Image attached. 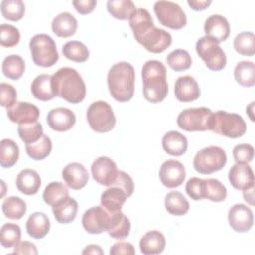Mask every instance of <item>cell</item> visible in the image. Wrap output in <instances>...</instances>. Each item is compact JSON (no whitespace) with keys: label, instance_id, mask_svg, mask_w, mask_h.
I'll return each mask as SVG.
<instances>
[{"label":"cell","instance_id":"1","mask_svg":"<svg viewBox=\"0 0 255 255\" xmlns=\"http://www.w3.org/2000/svg\"><path fill=\"white\" fill-rule=\"evenodd\" d=\"M107 81L110 94L116 101L125 103L133 97L135 71L128 62H119L112 66Z\"/></svg>","mask_w":255,"mask_h":255},{"label":"cell","instance_id":"39","mask_svg":"<svg viewBox=\"0 0 255 255\" xmlns=\"http://www.w3.org/2000/svg\"><path fill=\"white\" fill-rule=\"evenodd\" d=\"M62 53L65 58L77 63L86 62L90 56L87 46L80 41L67 42L62 48Z\"/></svg>","mask_w":255,"mask_h":255},{"label":"cell","instance_id":"10","mask_svg":"<svg viewBox=\"0 0 255 255\" xmlns=\"http://www.w3.org/2000/svg\"><path fill=\"white\" fill-rule=\"evenodd\" d=\"M212 111L206 107L188 108L180 112L177 117V126L186 131L208 130V122Z\"/></svg>","mask_w":255,"mask_h":255},{"label":"cell","instance_id":"30","mask_svg":"<svg viewBox=\"0 0 255 255\" xmlns=\"http://www.w3.org/2000/svg\"><path fill=\"white\" fill-rule=\"evenodd\" d=\"M133 37L137 41L149 28L154 26L150 13L143 8L136 9L128 19Z\"/></svg>","mask_w":255,"mask_h":255},{"label":"cell","instance_id":"51","mask_svg":"<svg viewBox=\"0 0 255 255\" xmlns=\"http://www.w3.org/2000/svg\"><path fill=\"white\" fill-rule=\"evenodd\" d=\"M112 186H118L123 189L128 197L131 196L134 190V183L132 178L123 170L118 171V175Z\"/></svg>","mask_w":255,"mask_h":255},{"label":"cell","instance_id":"15","mask_svg":"<svg viewBox=\"0 0 255 255\" xmlns=\"http://www.w3.org/2000/svg\"><path fill=\"white\" fill-rule=\"evenodd\" d=\"M253 212L245 204L236 203L228 211V222L236 232H247L253 226Z\"/></svg>","mask_w":255,"mask_h":255},{"label":"cell","instance_id":"47","mask_svg":"<svg viewBox=\"0 0 255 255\" xmlns=\"http://www.w3.org/2000/svg\"><path fill=\"white\" fill-rule=\"evenodd\" d=\"M19 29L9 24H1L0 26V44L3 47L11 48L16 46L20 41Z\"/></svg>","mask_w":255,"mask_h":255},{"label":"cell","instance_id":"4","mask_svg":"<svg viewBox=\"0 0 255 255\" xmlns=\"http://www.w3.org/2000/svg\"><path fill=\"white\" fill-rule=\"evenodd\" d=\"M208 130L222 136L237 138L246 132V124L238 114L217 111L212 113L209 119Z\"/></svg>","mask_w":255,"mask_h":255},{"label":"cell","instance_id":"23","mask_svg":"<svg viewBox=\"0 0 255 255\" xmlns=\"http://www.w3.org/2000/svg\"><path fill=\"white\" fill-rule=\"evenodd\" d=\"M32 95L40 101H49L57 97L53 84V77L48 74L37 76L31 84Z\"/></svg>","mask_w":255,"mask_h":255},{"label":"cell","instance_id":"2","mask_svg":"<svg viewBox=\"0 0 255 255\" xmlns=\"http://www.w3.org/2000/svg\"><path fill=\"white\" fill-rule=\"evenodd\" d=\"M141 77L145 100L150 103L163 101L168 93L165 66L157 60H149L142 66Z\"/></svg>","mask_w":255,"mask_h":255},{"label":"cell","instance_id":"25","mask_svg":"<svg viewBox=\"0 0 255 255\" xmlns=\"http://www.w3.org/2000/svg\"><path fill=\"white\" fill-rule=\"evenodd\" d=\"M164 151L172 156H180L187 150V138L176 130L167 131L161 140Z\"/></svg>","mask_w":255,"mask_h":255},{"label":"cell","instance_id":"34","mask_svg":"<svg viewBox=\"0 0 255 255\" xmlns=\"http://www.w3.org/2000/svg\"><path fill=\"white\" fill-rule=\"evenodd\" d=\"M235 81L242 87H253L255 85V65L251 61H241L234 68Z\"/></svg>","mask_w":255,"mask_h":255},{"label":"cell","instance_id":"7","mask_svg":"<svg viewBox=\"0 0 255 255\" xmlns=\"http://www.w3.org/2000/svg\"><path fill=\"white\" fill-rule=\"evenodd\" d=\"M87 121L93 130L104 133L112 130L116 125V117L112 107L104 101H96L87 111Z\"/></svg>","mask_w":255,"mask_h":255},{"label":"cell","instance_id":"54","mask_svg":"<svg viewBox=\"0 0 255 255\" xmlns=\"http://www.w3.org/2000/svg\"><path fill=\"white\" fill-rule=\"evenodd\" d=\"M13 254H30L37 255L38 250L36 245L30 241H20L18 244L14 246Z\"/></svg>","mask_w":255,"mask_h":255},{"label":"cell","instance_id":"29","mask_svg":"<svg viewBox=\"0 0 255 255\" xmlns=\"http://www.w3.org/2000/svg\"><path fill=\"white\" fill-rule=\"evenodd\" d=\"M130 231V221L122 210L110 213V223L107 232L112 238L125 239Z\"/></svg>","mask_w":255,"mask_h":255},{"label":"cell","instance_id":"43","mask_svg":"<svg viewBox=\"0 0 255 255\" xmlns=\"http://www.w3.org/2000/svg\"><path fill=\"white\" fill-rule=\"evenodd\" d=\"M233 47L235 51L242 55L251 57L255 53V36L252 32H241L233 41Z\"/></svg>","mask_w":255,"mask_h":255},{"label":"cell","instance_id":"18","mask_svg":"<svg viewBox=\"0 0 255 255\" xmlns=\"http://www.w3.org/2000/svg\"><path fill=\"white\" fill-rule=\"evenodd\" d=\"M62 177L68 187L79 190L86 186L89 180V173L86 167L79 162H71L62 170Z\"/></svg>","mask_w":255,"mask_h":255},{"label":"cell","instance_id":"57","mask_svg":"<svg viewBox=\"0 0 255 255\" xmlns=\"http://www.w3.org/2000/svg\"><path fill=\"white\" fill-rule=\"evenodd\" d=\"M104 251L99 245L90 244L86 246V248L82 251V254H103Z\"/></svg>","mask_w":255,"mask_h":255},{"label":"cell","instance_id":"13","mask_svg":"<svg viewBox=\"0 0 255 255\" xmlns=\"http://www.w3.org/2000/svg\"><path fill=\"white\" fill-rule=\"evenodd\" d=\"M91 171L96 182L110 187L115 182L119 170L113 159L108 156H100L92 163Z\"/></svg>","mask_w":255,"mask_h":255},{"label":"cell","instance_id":"9","mask_svg":"<svg viewBox=\"0 0 255 255\" xmlns=\"http://www.w3.org/2000/svg\"><path fill=\"white\" fill-rule=\"evenodd\" d=\"M153 10L159 23L172 30H179L187 23L185 13L177 3L157 1L154 3Z\"/></svg>","mask_w":255,"mask_h":255},{"label":"cell","instance_id":"44","mask_svg":"<svg viewBox=\"0 0 255 255\" xmlns=\"http://www.w3.org/2000/svg\"><path fill=\"white\" fill-rule=\"evenodd\" d=\"M3 17L10 21H19L25 13V4L22 0H3L0 4Z\"/></svg>","mask_w":255,"mask_h":255},{"label":"cell","instance_id":"46","mask_svg":"<svg viewBox=\"0 0 255 255\" xmlns=\"http://www.w3.org/2000/svg\"><path fill=\"white\" fill-rule=\"evenodd\" d=\"M18 134L24 143L29 144L36 142L39 140L43 133V127L39 122H35L32 124L19 125L18 127Z\"/></svg>","mask_w":255,"mask_h":255},{"label":"cell","instance_id":"12","mask_svg":"<svg viewBox=\"0 0 255 255\" xmlns=\"http://www.w3.org/2000/svg\"><path fill=\"white\" fill-rule=\"evenodd\" d=\"M110 223V212L102 205L94 206L85 211L82 217L84 229L91 234H100L108 230Z\"/></svg>","mask_w":255,"mask_h":255},{"label":"cell","instance_id":"24","mask_svg":"<svg viewBox=\"0 0 255 255\" xmlns=\"http://www.w3.org/2000/svg\"><path fill=\"white\" fill-rule=\"evenodd\" d=\"M16 185L20 192L26 195H33L40 189L41 177L36 170L26 168L21 170L17 175Z\"/></svg>","mask_w":255,"mask_h":255},{"label":"cell","instance_id":"59","mask_svg":"<svg viewBox=\"0 0 255 255\" xmlns=\"http://www.w3.org/2000/svg\"><path fill=\"white\" fill-rule=\"evenodd\" d=\"M1 183H2V185H3V191H2V194H1V196L3 197V196H4V194H5V189H4V186H5V182L2 180V181H1Z\"/></svg>","mask_w":255,"mask_h":255},{"label":"cell","instance_id":"33","mask_svg":"<svg viewBox=\"0 0 255 255\" xmlns=\"http://www.w3.org/2000/svg\"><path fill=\"white\" fill-rule=\"evenodd\" d=\"M19 159V146L10 139L4 138L0 142V165L4 168H10Z\"/></svg>","mask_w":255,"mask_h":255},{"label":"cell","instance_id":"58","mask_svg":"<svg viewBox=\"0 0 255 255\" xmlns=\"http://www.w3.org/2000/svg\"><path fill=\"white\" fill-rule=\"evenodd\" d=\"M253 107H254V102H251L250 105L246 108V113H248V115H249V117H250V119H251L252 122H254V117H253V115H252Z\"/></svg>","mask_w":255,"mask_h":255},{"label":"cell","instance_id":"38","mask_svg":"<svg viewBox=\"0 0 255 255\" xmlns=\"http://www.w3.org/2000/svg\"><path fill=\"white\" fill-rule=\"evenodd\" d=\"M2 211L7 218L18 220L25 215L27 205L22 198L18 196H9L4 199L2 203Z\"/></svg>","mask_w":255,"mask_h":255},{"label":"cell","instance_id":"48","mask_svg":"<svg viewBox=\"0 0 255 255\" xmlns=\"http://www.w3.org/2000/svg\"><path fill=\"white\" fill-rule=\"evenodd\" d=\"M232 155L236 163H249L254 156V148L251 144L241 143L234 146Z\"/></svg>","mask_w":255,"mask_h":255},{"label":"cell","instance_id":"26","mask_svg":"<svg viewBox=\"0 0 255 255\" xmlns=\"http://www.w3.org/2000/svg\"><path fill=\"white\" fill-rule=\"evenodd\" d=\"M51 227L50 220L44 212L36 211L32 213L26 222V229L28 234L34 239H41L45 237Z\"/></svg>","mask_w":255,"mask_h":255},{"label":"cell","instance_id":"49","mask_svg":"<svg viewBox=\"0 0 255 255\" xmlns=\"http://www.w3.org/2000/svg\"><path fill=\"white\" fill-rule=\"evenodd\" d=\"M0 93H1V106L4 108H11L17 103V91L16 89L8 84L1 83L0 84Z\"/></svg>","mask_w":255,"mask_h":255},{"label":"cell","instance_id":"22","mask_svg":"<svg viewBox=\"0 0 255 255\" xmlns=\"http://www.w3.org/2000/svg\"><path fill=\"white\" fill-rule=\"evenodd\" d=\"M51 28L56 36L60 38H69L76 33L78 21L71 13L63 12L53 19Z\"/></svg>","mask_w":255,"mask_h":255},{"label":"cell","instance_id":"31","mask_svg":"<svg viewBox=\"0 0 255 255\" xmlns=\"http://www.w3.org/2000/svg\"><path fill=\"white\" fill-rule=\"evenodd\" d=\"M52 211L55 219L59 223H70L76 218L78 212V202L73 197L68 196L64 200L52 206Z\"/></svg>","mask_w":255,"mask_h":255},{"label":"cell","instance_id":"11","mask_svg":"<svg viewBox=\"0 0 255 255\" xmlns=\"http://www.w3.org/2000/svg\"><path fill=\"white\" fill-rule=\"evenodd\" d=\"M137 42L148 52L159 54L171 45L172 37L165 30L152 26L137 40Z\"/></svg>","mask_w":255,"mask_h":255},{"label":"cell","instance_id":"32","mask_svg":"<svg viewBox=\"0 0 255 255\" xmlns=\"http://www.w3.org/2000/svg\"><path fill=\"white\" fill-rule=\"evenodd\" d=\"M164 206L168 213L181 216L188 212L189 202L179 191H170L165 195Z\"/></svg>","mask_w":255,"mask_h":255},{"label":"cell","instance_id":"35","mask_svg":"<svg viewBox=\"0 0 255 255\" xmlns=\"http://www.w3.org/2000/svg\"><path fill=\"white\" fill-rule=\"evenodd\" d=\"M2 72L11 80H19L25 72V62L19 55H9L2 63Z\"/></svg>","mask_w":255,"mask_h":255},{"label":"cell","instance_id":"19","mask_svg":"<svg viewBox=\"0 0 255 255\" xmlns=\"http://www.w3.org/2000/svg\"><path fill=\"white\" fill-rule=\"evenodd\" d=\"M204 32L205 36L219 44L229 37L230 26L225 17L217 14L211 15L204 22Z\"/></svg>","mask_w":255,"mask_h":255},{"label":"cell","instance_id":"6","mask_svg":"<svg viewBox=\"0 0 255 255\" xmlns=\"http://www.w3.org/2000/svg\"><path fill=\"white\" fill-rule=\"evenodd\" d=\"M227 161V155L223 148L210 145L199 150L193 158L194 169L201 174H211L221 170Z\"/></svg>","mask_w":255,"mask_h":255},{"label":"cell","instance_id":"41","mask_svg":"<svg viewBox=\"0 0 255 255\" xmlns=\"http://www.w3.org/2000/svg\"><path fill=\"white\" fill-rule=\"evenodd\" d=\"M68 196H70L68 188L60 181H53L49 183L43 192V199L45 203L51 206H54Z\"/></svg>","mask_w":255,"mask_h":255},{"label":"cell","instance_id":"53","mask_svg":"<svg viewBox=\"0 0 255 255\" xmlns=\"http://www.w3.org/2000/svg\"><path fill=\"white\" fill-rule=\"evenodd\" d=\"M76 11L82 15L89 14L93 12L97 5V1L95 0H75L72 2Z\"/></svg>","mask_w":255,"mask_h":255},{"label":"cell","instance_id":"17","mask_svg":"<svg viewBox=\"0 0 255 255\" xmlns=\"http://www.w3.org/2000/svg\"><path fill=\"white\" fill-rule=\"evenodd\" d=\"M49 127L56 131H67L76 124V116L70 109L59 107L52 109L47 115Z\"/></svg>","mask_w":255,"mask_h":255},{"label":"cell","instance_id":"8","mask_svg":"<svg viewBox=\"0 0 255 255\" xmlns=\"http://www.w3.org/2000/svg\"><path fill=\"white\" fill-rule=\"evenodd\" d=\"M197 55L204 61L205 66L211 71H221L226 66V56L218 43L204 36L197 40L195 45Z\"/></svg>","mask_w":255,"mask_h":255},{"label":"cell","instance_id":"55","mask_svg":"<svg viewBox=\"0 0 255 255\" xmlns=\"http://www.w3.org/2000/svg\"><path fill=\"white\" fill-rule=\"evenodd\" d=\"M212 3L211 0H188V6L194 11H202L205 10L210 4Z\"/></svg>","mask_w":255,"mask_h":255},{"label":"cell","instance_id":"28","mask_svg":"<svg viewBox=\"0 0 255 255\" xmlns=\"http://www.w3.org/2000/svg\"><path fill=\"white\" fill-rule=\"evenodd\" d=\"M128 196L118 186H110L101 195V205L110 213L122 210Z\"/></svg>","mask_w":255,"mask_h":255},{"label":"cell","instance_id":"27","mask_svg":"<svg viewBox=\"0 0 255 255\" xmlns=\"http://www.w3.org/2000/svg\"><path fill=\"white\" fill-rule=\"evenodd\" d=\"M165 243V237L161 232L157 230L148 231L139 241L140 252L144 255L159 254L164 250Z\"/></svg>","mask_w":255,"mask_h":255},{"label":"cell","instance_id":"45","mask_svg":"<svg viewBox=\"0 0 255 255\" xmlns=\"http://www.w3.org/2000/svg\"><path fill=\"white\" fill-rule=\"evenodd\" d=\"M21 228L15 223H5L0 229V242L5 248H12L20 242Z\"/></svg>","mask_w":255,"mask_h":255},{"label":"cell","instance_id":"5","mask_svg":"<svg viewBox=\"0 0 255 255\" xmlns=\"http://www.w3.org/2000/svg\"><path fill=\"white\" fill-rule=\"evenodd\" d=\"M33 62L40 67L49 68L54 66L59 60L56 43L47 34H37L33 36L29 43Z\"/></svg>","mask_w":255,"mask_h":255},{"label":"cell","instance_id":"52","mask_svg":"<svg viewBox=\"0 0 255 255\" xmlns=\"http://www.w3.org/2000/svg\"><path fill=\"white\" fill-rule=\"evenodd\" d=\"M135 253L134 247L131 243L126 242V241H120L115 243L111 249H110V254L111 255H121V254H126V255H133Z\"/></svg>","mask_w":255,"mask_h":255},{"label":"cell","instance_id":"50","mask_svg":"<svg viewBox=\"0 0 255 255\" xmlns=\"http://www.w3.org/2000/svg\"><path fill=\"white\" fill-rule=\"evenodd\" d=\"M185 191L193 200L203 199V179L198 177L189 178L185 185Z\"/></svg>","mask_w":255,"mask_h":255},{"label":"cell","instance_id":"42","mask_svg":"<svg viewBox=\"0 0 255 255\" xmlns=\"http://www.w3.org/2000/svg\"><path fill=\"white\" fill-rule=\"evenodd\" d=\"M166 63L175 72L188 70L191 67L192 59L189 53L182 49H176L170 52L166 57Z\"/></svg>","mask_w":255,"mask_h":255},{"label":"cell","instance_id":"37","mask_svg":"<svg viewBox=\"0 0 255 255\" xmlns=\"http://www.w3.org/2000/svg\"><path fill=\"white\" fill-rule=\"evenodd\" d=\"M227 196V189L223 183L215 178L203 179V198L210 201L221 202Z\"/></svg>","mask_w":255,"mask_h":255},{"label":"cell","instance_id":"21","mask_svg":"<svg viewBox=\"0 0 255 255\" xmlns=\"http://www.w3.org/2000/svg\"><path fill=\"white\" fill-rule=\"evenodd\" d=\"M174 95L178 101L188 103L199 98L200 89L193 77L185 75L177 78L175 81Z\"/></svg>","mask_w":255,"mask_h":255},{"label":"cell","instance_id":"36","mask_svg":"<svg viewBox=\"0 0 255 255\" xmlns=\"http://www.w3.org/2000/svg\"><path fill=\"white\" fill-rule=\"evenodd\" d=\"M108 12L116 19L128 20L136 10L130 0H109L107 2Z\"/></svg>","mask_w":255,"mask_h":255},{"label":"cell","instance_id":"56","mask_svg":"<svg viewBox=\"0 0 255 255\" xmlns=\"http://www.w3.org/2000/svg\"><path fill=\"white\" fill-rule=\"evenodd\" d=\"M243 198L248 204L254 205V186L243 190Z\"/></svg>","mask_w":255,"mask_h":255},{"label":"cell","instance_id":"3","mask_svg":"<svg viewBox=\"0 0 255 255\" xmlns=\"http://www.w3.org/2000/svg\"><path fill=\"white\" fill-rule=\"evenodd\" d=\"M52 77L57 97L72 104H78L85 99L86 85L77 70L63 67L55 72Z\"/></svg>","mask_w":255,"mask_h":255},{"label":"cell","instance_id":"20","mask_svg":"<svg viewBox=\"0 0 255 255\" xmlns=\"http://www.w3.org/2000/svg\"><path fill=\"white\" fill-rule=\"evenodd\" d=\"M228 179L230 184L238 190L254 186V173L248 163H235L229 169Z\"/></svg>","mask_w":255,"mask_h":255},{"label":"cell","instance_id":"14","mask_svg":"<svg viewBox=\"0 0 255 255\" xmlns=\"http://www.w3.org/2000/svg\"><path fill=\"white\" fill-rule=\"evenodd\" d=\"M159 179L167 188L180 186L185 179L184 165L176 159H167L160 166Z\"/></svg>","mask_w":255,"mask_h":255},{"label":"cell","instance_id":"40","mask_svg":"<svg viewBox=\"0 0 255 255\" xmlns=\"http://www.w3.org/2000/svg\"><path fill=\"white\" fill-rule=\"evenodd\" d=\"M25 149H26L28 156L31 157L32 159L42 160V159L46 158L52 150L51 138L48 135L43 134L42 137L39 140H37L36 142L26 144Z\"/></svg>","mask_w":255,"mask_h":255},{"label":"cell","instance_id":"16","mask_svg":"<svg viewBox=\"0 0 255 255\" xmlns=\"http://www.w3.org/2000/svg\"><path fill=\"white\" fill-rule=\"evenodd\" d=\"M9 120L18 125H26L38 122L40 110L37 106L28 102H17L13 107L7 109Z\"/></svg>","mask_w":255,"mask_h":255}]
</instances>
